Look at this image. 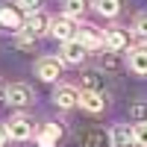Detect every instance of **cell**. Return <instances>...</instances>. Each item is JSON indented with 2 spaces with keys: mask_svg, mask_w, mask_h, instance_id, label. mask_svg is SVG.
<instances>
[{
  "mask_svg": "<svg viewBox=\"0 0 147 147\" xmlns=\"http://www.w3.org/2000/svg\"><path fill=\"white\" fill-rule=\"evenodd\" d=\"M24 21H27V12L18 3L15 6H0V32H21Z\"/></svg>",
  "mask_w": 147,
  "mask_h": 147,
  "instance_id": "1",
  "label": "cell"
},
{
  "mask_svg": "<svg viewBox=\"0 0 147 147\" xmlns=\"http://www.w3.org/2000/svg\"><path fill=\"white\" fill-rule=\"evenodd\" d=\"M77 32H80V27L74 24V18H68V15H56V18H50V35L56 41H71V38H77Z\"/></svg>",
  "mask_w": 147,
  "mask_h": 147,
  "instance_id": "2",
  "label": "cell"
},
{
  "mask_svg": "<svg viewBox=\"0 0 147 147\" xmlns=\"http://www.w3.org/2000/svg\"><path fill=\"white\" fill-rule=\"evenodd\" d=\"M62 59L56 56H41L38 62H35V77H38L41 82H56L59 77H62Z\"/></svg>",
  "mask_w": 147,
  "mask_h": 147,
  "instance_id": "3",
  "label": "cell"
},
{
  "mask_svg": "<svg viewBox=\"0 0 147 147\" xmlns=\"http://www.w3.org/2000/svg\"><path fill=\"white\" fill-rule=\"evenodd\" d=\"M3 100H6L9 106H15V109H24V106L32 103V88H30V85H24V82H12V85H6Z\"/></svg>",
  "mask_w": 147,
  "mask_h": 147,
  "instance_id": "4",
  "label": "cell"
},
{
  "mask_svg": "<svg viewBox=\"0 0 147 147\" xmlns=\"http://www.w3.org/2000/svg\"><path fill=\"white\" fill-rule=\"evenodd\" d=\"M24 35H30V38H41L44 32H50V18L44 15V12H32V15H27V21H24Z\"/></svg>",
  "mask_w": 147,
  "mask_h": 147,
  "instance_id": "5",
  "label": "cell"
},
{
  "mask_svg": "<svg viewBox=\"0 0 147 147\" xmlns=\"http://www.w3.org/2000/svg\"><path fill=\"white\" fill-rule=\"evenodd\" d=\"M6 132L12 141H27L32 138V121L27 115H12V121L6 124Z\"/></svg>",
  "mask_w": 147,
  "mask_h": 147,
  "instance_id": "6",
  "label": "cell"
},
{
  "mask_svg": "<svg viewBox=\"0 0 147 147\" xmlns=\"http://www.w3.org/2000/svg\"><path fill=\"white\" fill-rule=\"evenodd\" d=\"M85 56H88V47H85L80 38H71V41L62 44V56H59V59H62L65 65H82Z\"/></svg>",
  "mask_w": 147,
  "mask_h": 147,
  "instance_id": "7",
  "label": "cell"
},
{
  "mask_svg": "<svg viewBox=\"0 0 147 147\" xmlns=\"http://www.w3.org/2000/svg\"><path fill=\"white\" fill-rule=\"evenodd\" d=\"M62 136H65V129H62V124H41V129L35 132V144L38 147H56L59 141H62Z\"/></svg>",
  "mask_w": 147,
  "mask_h": 147,
  "instance_id": "8",
  "label": "cell"
},
{
  "mask_svg": "<svg viewBox=\"0 0 147 147\" xmlns=\"http://www.w3.org/2000/svg\"><path fill=\"white\" fill-rule=\"evenodd\" d=\"M77 38L88 47V50H97V47H106V32L103 30H97L94 24H82L80 32H77Z\"/></svg>",
  "mask_w": 147,
  "mask_h": 147,
  "instance_id": "9",
  "label": "cell"
},
{
  "mask_svg": "<svg viewBox=\"0 0 147 147\" xmlns=\"http://www.w3.org/2000/svg\"><path fill=\"white\" fill-rule=\"evenodd\" d=\"M53 103L59 109H74V106H80V88H74V85H56L53 88Z\"/></svg>",
  "mask_w": 147,
  "mask_h": 147,
  "instance_id": "10",
  "label": "cell"
},
{
  "mask_svg": "<svg viewBox=\"0 0 147 147\" xmlns=\"http://www.w3.org/2000/svg\"><path fill=\"white\" fill-rule=\"evenodd\" d=\"M127 65L136 77H147V44L138 47H129V56H127Z\"/></svg>",
  "mask_w": 147,
  "mask_h": 147,
  "instance_id": "11",
  "label": "cell"
},
{
  "mask_svg": "<svg viewBox=\"0 0 147 147\" xmlns=\"http://www.w3.org/2000/svg\"><path fill=\"white\" fill-rule=\"evenodd\" d=\"M106 50H129V32L124 27H112V30H106Z\"/></svg>",
  "mask_w": 147,
  "mask_h": 147,
  "instance_id": "12",
  "label": "cell"
},
{
  "mask_svg": "<svg viewBox=\"0 0 147 147\" xmlns=\"http://www.w3.org/2000/svg\"><path fill=\"white\" fill-rule=\"evenodd\" d=\"M129 144H136L129 124H115L109 129V147H129Z\"/></svg>",
  "mask_w": 147,
  "mask_h": 147,
  "instance_id": "13",
  "label": "cell"
},
{
  "mask_svg": "<svg viewBox=\"0 0 147 147\" xmlns=\"http://www.w3.org/2000/svg\"><path fill=\"white\" fill-rule=\"evenodd\" d=\"M80 106L85 109V112L97 115V112L106 109V94L103 91H80Z\"/></svg>",
  "mask_w": 147,
  "mask_h": 147,
  "instance_id": "14",
  "label": "cell"
},
{
  "mask_svg": "<svg viewBox=\"0 0 147 147\" xmlns=\"http://www.w3.org/2000/svg\"><path fill=\"white\" fill-rule=\"evenodd\" d=\"M109 144V132L100 127H88L80 136V147H106Z\"/></svg>",
  "mask_w": 147,
  "mask_h": 147,
  "instance_id": "15",
  "label": "cell"
},
{
  "mask_svg": "<svg viewBox=\"0 0 147 147\" xmlns=\"http://www.w3.org/2000/svg\"><path fill=\"white\" fill-rule=\"evenodd\" d=\"M91 6L97 9V15H103V18H118L124 0H91Z\"/></svg>",
  "mask_w": 147,
  "mask_h": 147,
  "instance_id": "16",
  "label": "cell"
},
{
  "mask_svg": "<svg viewBox=\"0 0 147 147\" xmlns=\"http://www.w3.org/2000/svg\"><path fill=\"white\" fill-rule=\"evenodd\" d=\"M88 6H91V0H62V15H68V18H82Z\"/></svg>",
  "mask_w": 147,
  "mask_h": 147,
  "instance_id": "17",
  "label": "cell"
},
{
  "mask_svg": "<svg viewBox=\"0 0 147 147\" xmlns=\"http://www.w3.org/2000/svg\"><path fill=\"white\" fill-rule=\"evenodd\" d=\"M82 91H103V77H100V71H85V74H82Z\"/></svg>",
  "mask_w": 147,
  "mask_h": 147,
  "instance_id": "18",
  "label": "cell"
},
{
  "mask_svg": "<svg viewBox=\"0 0 147 147\" xmlns=\"http://www.w3.org/2000/svg\"><path fill=\"white\" fill-rule=\"evenodd\" d=\"M129 118L136 121V124H147V103L144 100H136L129 106Z\"/></svg>",
  "mask_w": 147,
  "mask_h": 147,
  "instance_id": "19",
  "label": "cell"
},
{
  "mask_svg": "<svg viewBox=\"0 0 147 147\" xmlns=\"http://www.w3.org/2000/svg\"><path fill=\"white\" fill-rule=\"evenodd\" d=\"M100 65H103V71H109V74H115V71L121 68V62H118V56H115V50H106V53H103V59H100Z\"/></svg>",
  "mask_w": 147,
  "mask_h": 147,
  "instance_id": "20",
  "label": "cell"
},
{
  "mask_svg": "<svg viewBox=\"0 0 147 147\" xmlns=\"http://www.w3.org/2000/svg\"><path fill=\"white\" fill-rule=\"evenodd\" d=\"M132 138L138 147H147V124H136L132 127Z\"/></svg>",
  "mask_w": 147,
  "mask_h": 147,
  "instance_id": "21",
  "label": "cell"
},
{
  "mask_svg": "<svg viewBox=\"0 0 147 147\" xmlns=\"http://www.w3.org/2000/svg\"><path fill=\"white\" fill-rule=\"evenodd\" d=\"M132 32H138L141 38H147V12L136 18V24H132Z\"/></svg>",
  "mask_w": 147,
  "mask_h": 147,
  "instance_id": "22",
  "label": "cell"
},
{
  "mask_svg": "<svg viewBox=\"0 0 147 147\" xmlns=\"http://www.w3.org/2000/svg\"><path fill=\"white\" fill-rule=\"evenodd\" d=\"M15 3L27 12V15H32V12H38V6H41V0H15Z\"/></svg>",
  "mask_w": 147,
  "mask_h": 147,
  "instance_id": "23",
  "label": "cell"
},
{
  "mask_svg": "<svg viewBox=\"0 0 147 147\" xmlns=\"http://www.w3.org/2000/svg\"><path fill=\"white\" fill-rule=\"evenodd\" d=\"M6 141H9V132H6L3 124H0V147H6Z\"/></svg>",
  "mask_w": 147,
  "mask_h": 147,
  "instance_id": "24",
  "label": "cell"
}]
</instances>
